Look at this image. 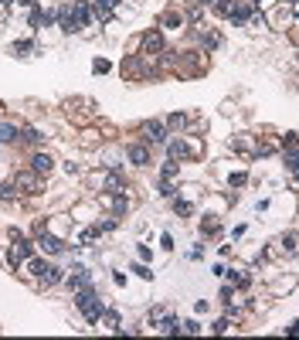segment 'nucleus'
<instances>
[{"mask_svg":"<svg viewBox=\"0 0 299 340\" xmlns=\"http://www.w3.org/2000/svg\"><path fill=\"white\" fill-rule=\"evenodd\" d=\"M184 123H187V116H180V113H173V116L167 119V126H173V130H180Z\"/></svg>","mask_w":299,"mask_h":340,"instance_id":"14","label":"nucleus"},{"mask_svg":"<svg viewBox=\"0 0 299 340\" xmlns=\"http://www.w3.org/2000/svg\"><path fill=\"white\" fill-rule=\"evenodd\" d=\"M31 252H34V245H31V242H24V238H21V231H14V249H10V266H17V262H21V259H27Z\"/></svg>","mask_w":299,"mask_h":340,"instance_id":"2","label":"nucleus"},{"mask_svg":"<svg viewBox=\"0 0 299 340\" xmlns=\"http://www.w3.org/2000/svg\"><path fill=\"white\" fill-rule=\"evenodd\" d=\"M160 48H163V38H160V34H156V31H153V34H147V38H143V51H160Z\"/></svg>","mask_w":299,"mask_h":340,"instance_id":"6","label":"nucleus"},{"mask_svg":"<svg viewBox=\"0 0 299 340\" xmlns=\"http://www.w3.org/2000/svg\"><path fill=\"white\" fill-rule=\"evenodd\" d=\"M75 306L85 313V320H88V323H95V320L102 317V303H99V296H95L92 289H82V293H78V299H75Z\"/></svg>","mask_w":299,"mask_h":340,"instance_id":"1","label":"nucleus"},{"mask_svg":"<svg viewBox=\"0 0 299 340\" xmlns=\"http://www.w3.org/2000/svg\"><path fill=\"white\" fill-rule=\"evenodd\" d=\"M129 160H133V163H140V167H143V163H147V160H150L147 146H140V143H133V146H129Z\"/></svg>","mask_w":299,"mask_h":340,"instance_id":"5","label":"nucleus"},{"mask_svg":"<svg viewBox=\"0 0 299 340\" xmlns=\"http://www.w3.org/2000/svg\"><path fill=\"white\" fill-rule=\"evenodd\" d=\"M173 330H177V320L167 317V320H163V334H173Z\"/></svg>","mask_w":299,"mask_h":340,"instance_id":"18","label":"nucleus"},{"mask_svg":"<svg viewBox=\"0 0 299 340\" xmlns=\"http://www.w3.org/2000/svg\"><path fill=\"white\" fill-rule=\"evenodd\" d=\"M17 187L31 194V191H38V177H34V174H21V177H17Z\"/></svg>","mask_w":299,"mask_h":340,"instance_id":"7","label":"nucleus"},{"mask_svg":"<svg viewBox=\"0 0 299 340\" xmlns=\"http://www.w3.org/2000/svg\"><path fill=\"white\" fill-rule=\"evenodd\" d=\"M41 249H44L48 255H62V252H65V245H62L58 238H51V235H44V231H41Z\"/></svg>","mask_w":299,"mask_h":340,"instance_id":"4","label":"nucleus"},{"mask_svg":"<svg viewBox=\"0 0 299 340\" xmlns=\"http://www.w3.org/2000/svg\"><path fill=\"white\" fill-rule=\"evenodd\" d=\"M68 286H72V289H82V286H88V272L85 269H78L72 275V279H68Z\"/></svg>","mask_w":299,"mask_h":340,"instance_id":"10","label":"nucleus"},{"mask_svg":"<svg viewBox=\"0 0 299 340\" xmlns=\"http://www.w3.org/2000/svg\"><path fill=\"white\" fill-rule=\"evenodd\" d=\"M143 133H147L150 143H160V139H163V126H160V123H147V126H143Z\"/></svg>","mask_w":299,"mask_h":340,"instance_id":"8","label":"nucleus"},{"mask_svg":"<svg viewBox=\"0 0 299 340\" xmlns=\"http://www.w3.org/2000/svg\"><path fill=\"white\" fill-rule=\"evenodd\" d=\"M187 153H191V150H187V146H184L180 139H177V143H170V157H173V160H184Z\"/></svg>","mask_w":299,"mask_h":340,"instance_id":"11","label":"nucleus"},{"mask_svg":"<svg viewBox=\"0 0 299 340\" xmlns=\"http://www.w3.org/2000/svg\"><path fill=\"white\" fill-rule=\"evenodd\" d=\"M14 51H17V55H27V51H31V41H17Z\"/></svg>","mask_w":299,"mask_h":340,"instance_id":"16","label":"nucleus"},{"mask_svg":"<svg viewBox=\"0 0 299 340\" xmlns=\"http://www.w3.org/2000/svg\"><path fill=\"white\" fill-rule=\"evenodd\" d=\"M286 167H289V170L299 177V153H289V157H286Z\"/></svg>","mask_w":299,"mask_h":340,"instance_id":"15","label":"nucleus"},{"mask_svg":"<svg viewBox=\"0 0 299 340\" xmlns=\"http://www.w3.org/2000/svg\"><path fill=\"white\" fill-rule=\"evenodd\" d=\"M24 139H27V143H38L41 136H38V130H24Z\"/></svg>","mask_w":299,"mask_h":340,"instance_id":"19","label":"nucleus"},{"mask_svg":"<svg viewBox=\"0 0 299 340\" xmlns=\"http://www.w3.org/2000/svg\"><path fill=\"white\" fill-rule=\"evenodd\" d=\"M17 139V126L14 123H0V143H14Z\"/></svg>","mask_w":299,"mask_h":340,"instance_id":"9","label":"nucleus"},{"mask_svg":"<svg viewBox=\"0 0 299 340\" xmlns=\"http://www.w3.org/2000/svg\"><path fill=\"white\" fill-rule=\"evenodd\" d=\"M48 269H51L48 262H41V259H31V272H34L38 279H41V275H44V272H48Z\"/></svg>","mask_w":299,"mask_h":340,"instance_id":"13","label":"nucleus"},{"mask_svg":"<svg viewBox=\"0 0 299 340\" xmlns=\"http://www.w3.org/2000/svg\"><path fill=\"white\" fill-rule=\"evenodd\" d=\"M51 167H55V160H51L48 153H34V160H31V170H34V174H48Z\"/></svg>","mask_w":299,"mask_h":340,"instance_id":"3","label":"nucleus"},{"mask_svg":"<svg viewBox=\"0 0 299 340\" xmlns=\"http://www.w3.org/2000/svg\"><path fill=\"white\" fill-rule=\"evenodd\" d=\"M231 21L235 24H245L248 21V7H231Z\"/></svg>","mask_w":299,"mask_h":340,"instance_id":"12","label":"nucleus"},{"mask_svg":"<svg viewBox=\"0 0 299 340\" xmlns=\"http://www.w3.org/2000/svg\"><path fill=\"white\" fill-rule=\"evenodd\" d=\"M173 174H177V163H167V167H163V181H170Z\"/></svg>","mask_w":299,"mask_h":340,"instance_id":"17","label":"nucleus"}]
</instances>
